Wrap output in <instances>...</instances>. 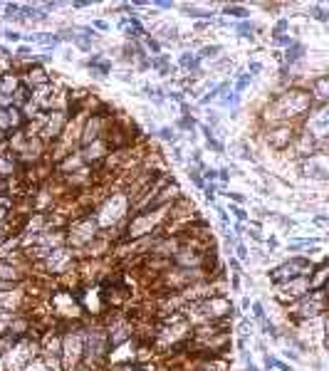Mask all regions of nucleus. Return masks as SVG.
Masks as SVG:
<instances>
[{
	"label": "nucleus",
	"mask_w": 329,
	"mask_h": 371,
	"mask_svg": "<svg viewBox=\"0 0 329 371\" xmlns=\"http://www.w3.org/2000/svg\"><path fill=\"white\" fill-rule=\"evenodd\" d=\"M50 307H53V317L55 319H79L84 312L79 297L67 292V289H57L50 297Z\"/></svg>",
	"instance_id": "10"
},
{
	"label": "nucleus",
	"mask_w": 329,
	"mask_h": 371,
	"mask_svg": "<svg viewBox=\"0 0 329 371\" xmlns=\"http://www.w3.org/2000/svg\"><path fill=\"white\" fill-rule=\"evenodd\" d=\"M23 169V166L18 164V159L12 156L8 149H0V183L10 181V178L18 176V171Z\"/></svg>",
	"instance_id": "24"
},
{
	"label": "nucleus",
	"mask_w": 329,
	"mask_h": 371,
	"mask_svg": "<svg viewBox=\"0 0 329 371\" xmlns=\"http://www.w3.org/2000/svg\"><path fill=\"white\" fill-rule=\"evenodd\" d=\"M314 18L322 20V23H324V20H327V12H324V10H317V15H314Z\"/></svg>",
	"instance_id": "61"
},
{
	"label": "nucleus",
	"mask_w": 329,
	"mask_h": 371,
	"mask_svg": "<svg viewBox=\"0 0 329 371\" xmlns=\"http://www.w3.org/2000/svg\"><path fill=\"white\" fill-rule=\"evenodd\" d=\"M129 211H131V198L126 191H122V193L106 196V198L102 200V206L97 208V213H94V218H97L100 230H106V228H114V225L124 223L126 216H129Z\"/></svg>",
	"instance_id": "5"
},
{
	"label": "nucleus",
	"mask_w": 329,
	"mask_h": 371,
	"mask_svg": "<svg viewBox=\"0 0 329 371\" xmlns=\"http://www.w3.org/2000/svg\"><path fill=\"white\" fill-rule=\"evenodd\" d=\"M8 218H10V213H8V208L0 206V223H6Z\"/></svg>",
	"instance_id": "51"
},
{
	"label": "nucleus",
	"mask_w": 329,
	"mask_h": 371,
	"mask_svg": "<svg viewBox=\"0 0 329 371\" xmlns=\"http://www.w3.org/2000/svg\"><path fill=\"white\" fill-rule=\"evenodd\" d=\"M12 314L15 312H6V310H0V336L8 334V324H10Z\"/></svg>",
	"instance_id": "37"
},
{
	"label": "nucleus",
	"mask_w": 329,
	"mask_h": 371,
	"mask_svg": "<svg viewBox=\"0 0 329 371\" xmlns=\"http://www.w3.org/2000/svg\"><path fill=\"white\" fill-rule=\"evenodd\" d=\"M225 12H228V15H233V18H238V20H247V15H250L245 8H238V6H228V8H225Z\"/></svg>",
	"instance_id": "36"
},
{
	"label": "nucleus",
	"mask_w": 329,
	"mask_h": 371,
	"mask_svg": "<svg viewBox=\"0 0 329 371\" xmlns=\"http://www.w3.org/2000/svg\"><path fill=\"white\" fill-rule=\"evenodd\" d=\"M106 126H109V122H106V119L97 117V114H89V117L84 119V124H82V136H79V149L87 146V144H92V142H100V139H104Z\"/></svg>",
	"instance_id": "18"
},
{
	"label": "nucleus",
	"mask_w": 329,
	"mask_h": 371,
	"mask_svg": "<svg viewBox=\"0 0 329 371\" xmlns=\"http://www.w3.org/2000/svg\"><path fill=\"white\" fill-rule=\"evenodd\" d=\"M23 371H65L59 359H45V356H35Z\"/></svg>",
	"instance_id": "30"
},
{
	"label": "nucleus",
	"mask_w": 329,
	"mask_h": 371,
	"mask_svg": "<svg viewBox=\"0 0 329 371\" xmlns=\"http://www.w3.org/2000/svg\"><path fill=\"white\" fill-rule=\"evenodd\" d=\"M307 124V134L314 139V142H327V131H329V114L327 104H314L310 109V114L305 117Z\"/></svg>",
	"instance_id": "14"
},
{
	"label": "nucleus",
	"mask_w": 329,
	"mask_h": 371,
	"mask_svg": "<svg viewBox=\"0 0 329 371\" xmlns=\"http://www.w3.org/2000/svg\"><path fill=\"white\" fill-rule=\"evenodd\" d=\"M84 356V330H77L72 327L70 332L62 334V349H59V364L62 369L70 371L75 366L82 364Z\"/></svg>",
	"instance_id": "9"
},
{
	"label": "nucleus",
	"mask_w": 329,
	"mask_h": 371,
	"mask_svg": "<svg viewBox=\"0 0 329 371\" xmlns=\"http://www.w3.org/2000/svg\"><path fill=\"white\" fill-rule=\"evenodd\" d=\"M37 344H40V356H45V359H59L62 334H57L55 330H47L45 334L37 339Z\"/></svg>",
	"instance_id": "22"
},
{
	"label": "nucleus",
	"mask_w": 329,
	"mask_h": 371,
	"mask_svg": "<svg viewBox=\"0 0 329 371\" xmlns=\"http://www.w3.org/2000/svg\"><path fill=\"white\" fill-rule=\"evenodd\" d=\"M238 258H241V260L247 258V247L245 245H238Z\"/></svg>",
	"instance_id": "54"
},
{
	"label": "nucleus",
	"mask_w": 329,
	"mask_h": 371,
	"mask_svg": "<svg viewBox=\"0 0 329 371\" xmlns=\"http://www.w3.org/2000/svg\"><path fill=\"white\" fill-rule=\"evenodd\" d=\"M253 314H255V317H258V319H260V322H263V319H265L263 305H260V302H255V305H253Z\"/></svg>",
	"instance_id": "47"
},
{
	"label": "nucleus",
	"mask_w": 329,
	"mask_h": 371,
	"mask_svg": "<svg viewBox=\"0 0 329 371\" xmlns=\"http://www.w3.org/2000/svg\"><path fill=\"white\" fill-rule=\"evenodd\" d=\"M260 70H263V65H260V62H250V67H247V75L253 77V75H258Z\"/></svg>",
	"instance_id": "48"
},
{
	"label": "nucleus",
	"mask_w": 329,
	"mask_h": 371,
	"mask_svg": "<svg viewBox=\"0 0 329 371\" xmlns=\"http://www.w3.org/2000/svg\"><path fill=\"white\" fill-rule=\"evenodd\" d=\"M181 67H186L188 72H198V67H200V59H198V55H183L181 57Z\"/></svg>",
	"instance_id": "34"
},
{
	"label": "nucleus",
	"mask_w": 329,
	"mask_h": 371,
	"mask_svg": "<svg viewBox=\"0 0 329 371\" xmlns=\"http://www.w3.org/2000/svg\"><path fill=\"white\" fill-rule=\"evenodd\" d=\"M245 371H258V366H253V364H247V366H245Z\"/></svg>",
	"instance_id": "64"
},
{
	"label": "nucleus",
	"mask_w": 329,
	"mask_h": 371,
	"mask_svg": "<svg viewBox=\"0 0 329 371\" xmlns=\"http://www.w3.org/2000/svg\"><path fill=\"white\" fill-rule=\"evenodd\" d=\"M70 371H94V369H87V366L79 364V366H75V369H70Z\"/></svg>",
	"instance_id": "62"
},
{
	"label": "nucleus",
	"mask_w": 329,
	"mask_h": 371,
	"mask_svg": "<svg viewBox=\"0 0 329 371\" xmlns=\"http://www.w3.org/2000/svg\"><path fill=\"white\" fill-rule=\"evenodd\" d=\"M134 336V324L129 322V319L124 317H117L109 322V327H106V339H109V347H117V344L126 342V339H131Z\"/></svg>",
	"instance_id": "19"
},
{
	"label": "nucleus",
	"mask_w": 329,
	"mask_h": 371,
	"mask_svg": "<svg viewBox=\"0 0 329 371\" xmlns=\"http://www.w3.org/2000/svg\"><path fill=\"white\" fill-rule=\"evenodd\" d=\"M82 166H84V161H82V156H79V149H77V151L67 153L65 159L59 161L57 169H59V173H62V176H70V173H75L77 169H82Z\"/></svg>",
	"instance_id": "29"
},
{
	"label": "nucleus",
	"mask_w": 329,
	"mask_h": 371,
	"mask_svg": "<svg viewBox=\"0 0 329 371\" xmlns=\"http://www.w3.org/2000/svg\"><path fill=\"white\" fill-rule=\"evenodd\" d=\"M312 270H314V265L307 258H290L288 263H282V265H277L270 272V280L275 285H280L288 283V280H294V277H310Z\"/></svg>",
	"instance_id": "12"
},
{
	"label": "nucleus",
	"mask_w": 329,
	"mask_h": 371,
	"mask_svg": "<svg viewBox=\"0 0 329 371\" xmlns=\"http://www.w3.org/2000/svg\"><path fill=\"white\" fill-rule=\"evenodd\" d=\"M310 292V277H294V280H288V283H280L277 285V302L282 305H290V302L300 300Z\"/></svg>",
	"instance_id": "15"
},
{
	"label": "nucleus",
	"mask_w": 329,
	"mask_h": 371,
	"mask_svg": "<svg viewBox=\"0 0 329 371\" xmlns=\"http://www.w3.org/2000/svg\"><path fill=\"white\" fill-rule=\"evenodd\" d=\"M230 213H233V216H235L238 220H241V223H245V220H247V213L243 211L241 206H230Z\"/></svg>",
	"instance_id": "44"
},
{
	"label": "nucleus",
	"mask_w": 329,
	"mask_h": 371,
	"mask_svg": "<svg viewBox=\"0 0 329 371\" xmlns=\"http://www.w3.org/2000/svg\"><path fill=\"white\" fill-rule=\"evenodd\" d=\"M109 153H112V149H109V144H106L104 139L92 142V144H87V146L79 149V156H82L84 166H100Z\"/></svg>",
	"instance_id": "21"
},
{
	"label": "nucleus",
	"mask_w": 329,
	"mask_h": 371,
	"mask_svg": "<svg viewBox=\"0 0 329 371\" xmlns=\"http://www.w3.org/2000/svg\"><path fill=\"white\" fill-rule=\"evenodd\" d=\"M67 122H70V117H67L65 109H53V112H45V117H42V129H40V139L45 144H55L62 136V131H65Z\"/></svg>",
	"instance_id": "13"
},
{
	"label": "nucleus",
	"mask_w": 329,
	"mask_h": 371,
	"mask_svg": "<svg viewBox=\"0 0 329 371\" xmlns=\"http://www.w3.org/2000/svg\"><path fill=\"white\" fill-rule=\"evenodd\" d=\"M20 84H23V82H20V75L15 70L6 72V75H0V95L10 97V99H12V95L18 92Z\"/></svg>",
	"instance_id": "28"
},
{
	"label": "nucleus",
	"mask_w": 329,
	"mask_h": 371,
	"mask_svg": "<svg viewBox=\"0 0 329 371\" xmlns=\"http://www.w3.org/2000/svg\"><path fill=\"white\" fill-rule=\"evenodd\" d=\"M206 178H208V181H216V178H218L216 169H206Z\"/></svg>",
	"instance_id": "52"
},
{
	"label": "nucleus",
	"mask_w": 329,
	"mask_h": 371,
	"mask_svg": "<svg viewBox=\"0 0 329 371\" xmlns=\"http://www.w3.org/2000/svg\"><path fill=\"white\" fill-rule=\"evenodd\" d=\"M250 79H253V77H250V75H247V72H245V75H243L241 79H238V82H235V92H238V95H241L243 89H245L247 84H250Z\"/></svg>",
	"instance_id": "42"
},
{
	"label": "nucleus",
	"mask_w": 329,
	"mask_h": 371,
	"mask_svg": "<svg viewBox=\"0 0 329 371\" xmlns=\"http://www.w3.org/2000/svg\"><path fill=\"white\" fill-rule=\"evenodd\" d=\"M75 263H77V250H72V247H67V245H59V247H55L42 263H37V265H40L47 275H67V272H72Z\"/></svg>",
	"instance_id": "11"
},
{
	"label": "nucleus",
	"mask_w": 329,
	"mask_h": 371,
	"mask_svg": "<svg viewBox=\"0 0 329 371\" xmlns=\"http://www.w3.org/2000/svg\"><path fill=\"white\" fill-rule=\"evenodd\" d=\"M136 349H139V342L131 336V339L117 344V347H109L106 361H109L112 366H131L136 361Z\"/></svg>",
	"instance_id": "16"
},
{
	"label": "nucleus",
	"mask_w": 329,
	"mask_h": 371,
	"mask_svg": "<svg viewBox=\"0 0 329 371\" xmlns=\"http://www.w3.org/2000/svg\"><path fill=\"white\" fill-rule=\"evenodd\" d=\"M65 245L72 247V250H87L97 238H100V225H97V218H94L92 213H84L79 218H75L70 223V228L65 230Z\"/></svg>",
	"instance_id": "6"
},
{
	"label": "nucleus",
	"mask_w": 329,
	"mask_h": 371,
	"mask_svg": "<svg viewBox=\"0 0 329 371\" xmlns=\"http://www.w3.org/2000/svg\"><path fill=\"white\" fill-rule=\"evenodd\" d=\"M0 280L20 285L25 280V272H23V267L15 265V263H6V260H0Z\"/></svg>",
	"instance_id": "27"
},
{
	"label": "nucleus",
	"mask_w": 329,
	"mask_h": 371,
	"mask_svg": "<svg viewBox=\"0 0 329 371\" xmlns=\"http://www.w3.org/2000/svg\"><path fill=\"white\" fill-rule=\"evenodd\" d=\"M188 176H191V181L196 183V186H200V189H203V186H206V181H203V178H200V173H198V169H191V166H188Z\"/></svg>",
	"instance_id": "41"
},
{
	"label": "nucleus",
	"mask_w": 329,
	"mask_h": 371,
	"mask_svg": "<svg viewBox=\"0 0 329 371\" xmlns=\"http://www.w3.org/2000/svg\"><path fill=\"white\" fill-rule=\"evenodd\" d=\"M302 171H305V176H312V178H319V181H324V178H327L324 153H314V156H307V159H302Z\"/></svg>",
	"instance_id": "25"
},
{
	"label": "nucleus",
	"mask_w": 329,
	"mask_h": 371,
	"mask_svg": "<svg viewBox=\"0 0 329 371\" xmlns=\"http://www.w3.org/2000/svg\"><path fill=\"white\" fill-rule=\"evenodd\" d=\"M294 136H297V129H294L292 124H280V126H270V129L265 131V142H267V146L282 151V149L292 146Z\"/></svg>",
	"instance_id": "17"
},
{
	"label": "nucleus",
	"mask_w": 329,
	"mask_h": 371,
	"mask_svg": "<svg viewBox=\"0 0 329 371\" xmlns=\"http://www.w3.org/2000/svg\"><path fill=\"white\" fill-rule=\"evenodd\" d=\"M3 193H8V189H6V183H0V196Z\"/></svg>",
	"instance_id": "63"
},
{
	"label": "nucleus",
	"mask_w": 329,
	"mask_h": 371,
	"mask_svg": "<svg viewBox=\"0 0 329 371\" xmlns=\"http://www.w3.org/2000/svg\"><path fill=\"white\" fill-rule=\"evenodd\" d=\"M253 30H255V25L247 23V20H241V23L235 25V32H238L241 37H250V35H253Z\"/></svg>",
	"instance_id": "35"
},
{
	"label": "nucleus",
	"mask_w": 329,
	"mask_h": 371,
	"mask_svg": "<svg viewBox=\"0 0 329 371\" xmlns=\"http://www.w3.org/2000/svg\"><path fill=\"white\" fill-rule=\"evenodd\" d=\"M169 220V208H147V211L134 213L126 225H124V238L126 240H141V238L156 236Z\"/></svg>",
	"instance_id": "3"
},
{
	"label": "nucleus",
	"mask_w": 329,
	"mask_h": 371,
	"mask_svg": "<svg viewBox=\"0 0 329 371\" xmlns=\"http://www.w3.org/2000/svg\"><path fill=\"white\" fill-rule=\"evenodd\" d=\"M327 312V289H310L305 297L294 300L288 307V314L292 319H300V322H310V319H317Z\"/></svg>",
	"instance_id": "8"
},
{
	"label": "nucleus",
	"mask_w": 329,
	"mask_h": 371,
	"mask_svg": "<svg viewBox=\"0 0 329 371\" xmlns=\"http://www.w3.org/2000/svg\"><path fill=\"white\" fill-rule=\"evenodd\" d=\"M230 267H233V270H235V275L241 272V263H238V260H235V258H230Z\"/></svg>",
	"instance_id": "55"
},
{
	"label": "nucleus",
	"mask_w": 329,
	"mask_h": 371,
	"mask_svg": "<svg viewBox=\"0 0 329 371\" xmlns=\"http://www.w3.org/2000/svg\"><path fill=\"white\" fill-rule=\"evenodd\" d=\"M106 354H109V339H106V330L102 327H87L84 330V356L82 366L100 371L102 364H106Z\"/></svg>",
	"instance_id": "7"
},
{
	"label": "nucleus",
	"mask_w": 329,
	"mask_h": 371,
	"mask_svg": "<svg viewBox=\"0 0 329 371\" xmlns=\"http://www.w3.org/2000/svg\"><path fill=\"white\" fill-rule=\"evenodd\" d=\"M312 106H314V102H312L307 89H288L265 106L260 119L267 126H280V124H292L294 126L310 114Z\"/></svg>",
	"instance_id": "1"
},
{
	"label": "nucleus",
	"mask_w": 329,
	"mask_h": 371,
	"mask_svg": "<svg viewBox=\"0 0 329 371\" xmlns=\"http://www.w3.org/2000/svg\"><path fill=\"white\" fill-rule=\"evenodd\" d=\"M314 223H319V225H327V216H317V218H314Z\"/></svg>",
	"instance_id": "60"
},
{
	"label": "nucleus",
	"mask_w": 329,
	"mask_h": 371,
	"mask_svg": "<svg viewBox=\"0 0 329 371\" xmlns=\"http://www.w3.org/2000/svg\"><path fill=\"white\" fill-rule=\"evenodd\" d=\"M290 42H292V37L290 35H275V45H285V48H288Z\"/></svg>",
	"instance_id": "46"
},
{
	"label": "nucleus",
	"mask_w": 329,
	"mask_h": 371,
	"mask_svg": "<svg viewBox=\"0 0 329 371\" xmlns=\"http://www.w3.org/2000/svg\"><path fill=\"white\" fill-rule=\"evenodd\" d=\"M25 126V119L20 114V109L15 106H8V109H0V131H18Z\"/></svg>",
	"instance_id": "23"
},
{
	"label": "nucleus",
	"mask_w": 329,
	"mask_h": 371,
	"mask_svg": "<svg viewBox=\"0 0 329 371\" xmlns=\"http://www.w3.org/2000/svg\"><path fill=\"white\" fill-rule=\"evenodd\" d=\"M147 48H149V50H151V53H153V55H159V53H161L159 42L153 40V37H147Z\"/></svg>",
	"instance_id": "45"
},
{
	"label": "nucleus",
	"mask_w": 329,
	"mask_h": 371,
	"mask_svg": "<svg viewBox=\"0 0 329 371\" xmlns=\"http://www.w3.org/2000/svg\"><path fill=\"white\" fill-rule=\"evenodd\" d=\"M238 102H241V95H238V92H230L228 97H223V99H220V104L233 106V109H235V106H238Z\"/></svg>",
	"instance_id": "39"
},
{
	"label": "nucleus",
	"mask_w": 329,
	"mask_h": 371,
	"mask_svg": "<svg viewBox=\"0 0 329 371\" xmlns=\"http://www.w3.org/2000/svg\"><path fill=\"white\" fill-rule=\"evenodd\" d=\"M35 356H40V344H37V336H32L30 332L25 336H18L0 354V371H23Z\"/></svg>",
	"instance_id": "4"
},
{
	"label": "nucleus",
	"mask_w": 329,
	"mask_h": 371,
	"mask_svg": "<svg viewBox=\"0 0 329 371\" xmlns=\"http://www.w3.org/2000/svg\"><path fill=\"white\" fill-rule=\"evenodd\" d=\"M28 55H30V48H25V45L18 48V57H28Z\"/></svg>",
	"instance_id": "58"
},
{
	"label": "nucleus",
	"mask_w": 329,
	"mask_h": 371,
	"mask_svg": "<svg viewBox=\"0 0 329 371\" xmlns=\"http://www.w3.org/2000/svg\"><path fill=\"white\" fill-rule=\"evenodd\" d=\"M186 322L194 327V324H203V322H218V319H228L233 314V302L225 295H213L208 300L200 302H191L181 310Z\"/></svg>",
	"instance_id": "2"
},
{
	"label": "nucleus",
	"mask_w": 329,
	"mask_h": 371,
	"mask_svg": "<svg viewBox=\"0 0 329 371\" xmlns=\"http://www.w3.org/2000/svg\"><path fill=\"white\" fill-rule=\"evenodd\" d=\"M3 35H6L8 40H12V42H18V40H20V35H18V32H15V30H6Z\"/></svg>",
	"instance_id": "49"
},
{
	"label": "nucleus",
	"mask_w": 329,
	"mask_h": 371,
	"mask_svg": "<svg viewBox=\"0 0 329 371\" xmlns=\"http://www.w3.org/2000/svg\"><path fill=\"white\" fill-rule=\"evenodd\" d=\"M305 57V48H302L300 42L297 40H292L288 45V53H285V59H288L290 65H294V62H300V59Z\"/></svg>",
	"instance_id": "32"
},
{
	"label": "nucleus",
	"mask_w": 329,
	"mask_h": 371,
	"mask_svg": "<svg viewBox=\"0 0 329 371\" xmlns=\"http://www.w3.org/2000/svg\"><path fill=\"white\" fill-rule=\"evenodd\" d=\"M159 134H161V139H164V142H171V144L176 142V131L171 129V126H164V129H161Z\"/></svg>",
	"instance_id": "43"
},
{
	"label": "nucleus",
	"mask_w": 329,
	"mask_h": 371,
	"mask_svg": "<svg viewBox=\"0 0 329 371\" xmlns=\"http://www.w3.org/2000/svg\"><path fill=\"white\" fill-rule=\"evenodd\" d=\"M327 277H329V267H327V263L322 260V265H317L314 270L310 272V289H324Z\"/></svg>",
	"instance_id": "31"
},
{
	"label": "nucleus",
	"mask_w": 329,
	"mask_h": 371,
	"mask_svg": "<svg viewBox=\"0 0 329 371\" xmlns=\"http://www.w3.org/2000/svg\"><path fill=\"white\" fill-rule=\"evenodd\" d=\"M220 53V48L218 45H206V48L198 53V59H206V57H216V55Z\"/></svg>",
	"instance_id": "38"
},
{
	"label": "nucleus",
	"mask_w": 329,
	"mask_h": 371,
	"mask_svg": "<svg viewBox=\"0 0 329 371\" xmlns=\"http://www.w3.org/2000/svg\"><path fill=\"white\" fill-rule=\"evenodd\" d=\"M94 28H97V30H109V25H106L104 20H97V23H94Z\"/></svg>",
	"instance_id": "57"
},
{
	"label": "nucleus",
	"mask_w": 329,
	"mask_h": 371,
	"mask_svg": "<svg viewBox=\"0 0 329 371\" xmlns=\"http://www.w3.org/2000/svg\"><path fill=\"white\" fill-rule=\"evenodd\" d=\"M203 189H206V198L208 200L216 198V186H213V183H211V186H203Z\"/></svg>",
	"instance_id": "50"
},
{
	"label": "nucleus",
	"mask_w": 329,
	"mask_h": 371,
	"mask_svg": "<svg viewBox=\"0 0 329 371\" xmlns=\"http://www.w3.org/2000/svg\"><path fill=\"white\" fill-rule=\"evenodd\" d=\"M228 198H233L235 203H243V200H245V198H243L241 193H228Z\"/></svg>",
	"instance_id": "59"
},
{
	"label": "nucleus",
	"mask_w": 329,
	"mask_h": 371,
	"mask_svg": "<svg viewBox=\"0 0 329 371\" xmlns=\"http://www.w3.org/2000/svg\"><path fill=\"white\" fill-rule=\"evenodd\" d=\"M20 82H23L30 92H35V89L50 84V72H47L42 65H35V62H32V65H28L23 70V75H20Z\"/></svg>",
	"instance_id": "20"
},
{
	"label": "nucleus",
	"mask_w": 329,
	"mask_h": 371,
	"mask_svg": "<svg viewBox=\"0 0 329 371\" xmlns=\"http://www.w3.org/2000/svg\"><path fill=\"white\" fill-rule=\"evenodd\" d=\"M250 238H253V240H263V236H260V230H258V228L250 230Z\"/></svg>",
	"instance_id": "56"
},
{
	"label": "nucleus",
	"mask_w": 329,
	"mask_h": 371,
	"mask_svg": "<svg viewBox=\"0 0 329 371\" xmlns=\"http://www.w3.org/2000/svg\"><path fill=\"white\" fill-rule=\"evenodd\" d=\"M178 126H181V129H186V131H194V126H196L194 117H191V114H183L181 122H178Z\"/></svg>",
	"instance_id": "40"
},
{
	"label": "nucleus",
	"mask_w": 329,
	"mask_h": 371,
	"mask_svg": "<svg viewBox=\"0 0 329 371\" xmlns=\"http://www.w3.org/2000/svg\"><path fill=\"white\" fill-rule=\"evenodd\" d=\"M310 97L314 104H327V99H329V77L327 75H319L317 79L312 82Z\"/></svg>",
	"instance_id": "26"
},
{
	"label": "nucleus",
	"mask_w": 329,
	"mask_h": 371,
	"mask_svg": "<svg viewBox=\"0 0 329 371\" xmlns=\"http://www.w3.org/2000/svg\"><path fill=\"white\" fill-rule=\"evenodd\" d=\"M30 95H32V92H30V89L25 87V84H20L18 92L12 95V106H15V109H23V106L30 102Z\"/></svg>",
	"instance_id": "33"
},
{
	"label": "nucleus",
	"mask_w": 329,
	"mask_h": 371,
	"mask_svg": "<svg viewBox=\"0 0 329 371\" xmlns=\"http://www.w3.org/2000/svg\"><path fill=\"white\" fill-rule=\"evenodd\" d=\"M218 178H220V181H228V178H230V169H223V171H218Z\"/></svg>",
	"instance_id": "53"
}]
</instances>
